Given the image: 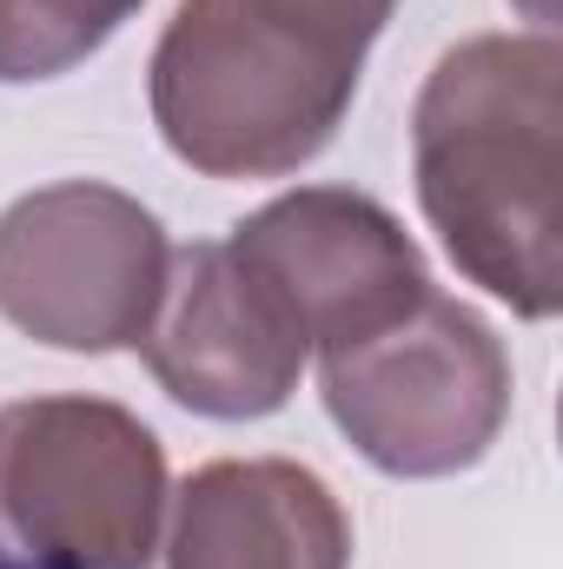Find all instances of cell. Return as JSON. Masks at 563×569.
Wrapping results in <instances>:
<instances>
[{"label": "cell", "mask_w": 563, "mask_h": 569, "mask_svg": "<svg viewBox=\"0 0 563 569\" xmlns=\"http://www.w3.org/2000/svg\"><path fill=\"white\" fill-rule=\"evenodd\" d=\"M557 33H471L424 73L412 107V179L451 266L517 318L563 305L557 259Z\"/></svg>", "instance_id": "6da1fadb"}, {"label": "cell", "mask_w": 563, "mask_h": 569, "mask_svg": "<svg viewBox=\"0 0 563 569\" xmlns=\"http://www.w3.org/2000/svg\"><path fill=\"white\" fill-rule=\"evenodd\" d=\"M398 0H179L152 67V127L206 179H285L338 140Z\"/></svg>", "instance_id": "7a4b0ae2"}, {"label": "cell", "mask_w": 563, "mask_h": 569, "mask_svg": "<svg viewBox=\"0 0 563 569\" xmlns=\"http://www.w3.org/2000/svg\"><path fill=\"white\" fill-rule=\"evenodd\" d=\"M166 490V450L127 405H0V569H146Z\"/></svg>", "instance_id": "3957f363"}, {"label": "cell", "mask_w": 563, "mask_h": 569, "mask_svg": "<svg viewBox=\"0 0 563 569\" xmlns=\"http://www.w3.org/2000/svg\"><path fill=\"white\" fill-rule=\"evenodd\" d=\"M318 398L385 477H457L491 457L511 418V351L431 284L385 331L318 358Z\"/></svg>", "instance_id": "277c9868"}, {"label": "cell", "mask_w": 563, "mask_h": 569, "mask_svg": "<svg viewBox=\"0 0 563 569\" xmlns=\"http://www.w3.org/2000/svg\"><path fill=\"white\" fill-rule=\"evenodd\" d=\"M166 226L134 192L60 179L0 212V318L53 351H127L166 284Z\"/></svg>", "instance_id": "5b68a950"}, {"label": "cell", "mask_w": 563, "mask_h": 569, "mask_svg": "<svg viewBox=\"0 0 563 569\" xmlns=\"http://www.w3.org/2000/svg\"><path fill=\"white\" fill-rule=\"evenodd\" d=\"M152 385L192 418H273L312 365V338L233 239H192L166 259L159 305L134 345Z\"/></svg>", "instance_id": "8992f818"}, {"label": "cell", "mask_w": 563, "mask_h": 569, "mask_svg": "<svg viewBox=\"0 0 563 569\" xmlns=\"http://www.w3.org/2000/svg\"><path fill=\"white\" fill-rule=\"evenodd\" d=\"M233 252L285 298L298 331L312 338V358L345 351L392 318H405L431 291L418 239L352 186H298L239 219Z\"/></svg>", "instance_id": "52a82bcc"}, {"label": "cell", "mask_w": 563, "mask_h": 569, "mask_svg": "<svg viewBox=\"0 0 563 569\" xmlns=\"http://www.w3.org/2000/svg\"><path fill=\"white\" fill-rule=\"evenodd\" d=\"M146 569H352V517L292 457H219L166 490Z\"/></svg>", "instance_id": "ba28073f"}, {"label": "cell", "mask_w": 563, "mask_h": 569, "mask_svg": "<svg viewBox=\"0 0 563 569\" xmlns=\"http://www.w3.org/2000/svg\"><path fill=\"white\" fill-rule=\"evenodd\" d=\"M146 0H0V80H60L93 60Z\"/></svg>", "instance_id": "9c48e42d"}]
</instances>
